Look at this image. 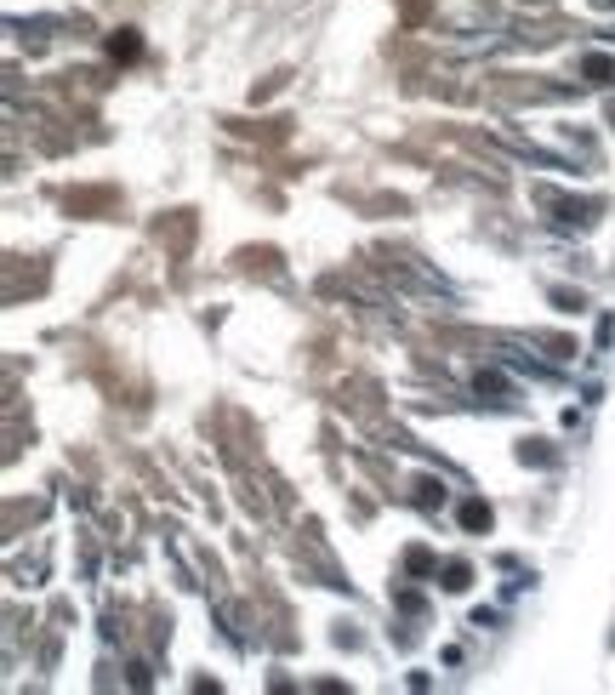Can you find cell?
<instances>
[{
    "label": "cell",
    "mask_w": 615,
    "mask_h": 695,
    "mask_svg": "<svg viewBox=\"0 0 615 695\" xmlns=\"http://www.w3.org/2000/svg\"><path fill=\"white\" fill-rule=\"evenodd\" d=\"M462 525H467V530H490V507H485V502H467V507H462Z\"/></svg>",
    "instance_id": "obj_1"
},
{
    "label": "cell",
    "mask_w": 615,
    "mask_h": 695,
    "mask_svg": "<svg viewBox=\"0 0 615 695\" xmlns=\"http://www.w3.org/2000/svg\"><path fill=\"white\" fill-rule=\"evenodd\" d=\"M109 52H114V57H137V34H131V29H120V34L109 40Z\"/></svg>",
    "instance_id": "obj_2"
},
{
    "label": "cell",
    "mask_w": 615,
    "mask_h": 695,
    "mask_svg": "<svg viewBox=\"0 0 615 695\" xmlns=\"http://www.w3.org/2000/svg\"><path fill=\"white\" fill-rule=\"evenodd\" d=\"M445 587H450V593L467 587V564H450V570H445Z\"/></svg>",
    "instance_id": "obj_3"
}]
</instances>
